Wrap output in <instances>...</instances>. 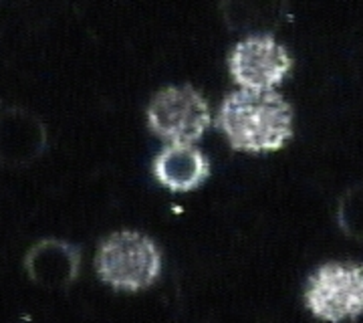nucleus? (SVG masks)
<instances>
[{"instance_id": "1", "label": "nucleus", "mask_w": 363, "mask_h": 323, "mask_svg": "<svg viewBox=\"0 0 363 323\" xmlns=\"http://www.w3.org/2000/svg\"><path fill=\"white\" fill-rule=\"evenodd\" d=\"M216 126L238 152H277L293 138V107L283 95L240 89L222 102Z\"/></svg>"}, {"instance_id": "2", "label": "nucleus", "mask_w": 363, "mask_h": 323, "mask_svg": "<svg viewBox=\"0 0 363 323\" xmlns=\"http://www.w3.org/2000/svg\"><path fill=\"white\" fill-rule=\"evenodd\" d=\"M95 267L101 281L113 289L138 293L157 281L162 271V255L150 236L121 231L101 243Z\"/></svg>"}, {"instance_id": "3", "label": "nucleus", "mask_w": 363, "mask_h": 323, "mask_svg": "<svg viewBox=\"0 0 363 323\" xmlns=\"http://www.w3.org/2000/svg\"><path fill=\"white\" fill-rule=\"evenodd\" d=\"M305 303L315 317L325 322H355L363 315V265L331 261L309 277Z\"/></svg>"}, {"instance_id": "4", "label": "nucleus", "mask_w": 363, "mask_h": 323, "mask_svg": "<svg viewBox=\"0 0 363 323\" xmlns=\"http://www.w3.org/2000/svg\"><path fill=\"white\" fill-rule=\"evenodd\" d=\"M212 117L206 99L192 87H166L147 107V126L169 143H194L210 128Z\"/></svg>"}, {"instance_id": "5", "label": "nucleus", "mask_w": 363, "mask_h": 323, "mask_svg": "<svg viewBox=\"0 0 363 323\" xmlns=\"http://www.w3.org/2000/svg\"><path fill=\"white\" fill-rule=\"evenodd\" d=\"M228 69L242 89L269 91L285 81L293 59L272 35H252L234 45Z\"/></svg>"}, {"instance_id": "6", "label": "nucleus", "mask_w": 363, "mask_h": 323, "mask_svg": "<svg viewBox=\"0 0 363 323\" xmlns=\"http://www.w3.org/2000/svg\"><path fill=\"white\" fill-rule=\"evenodd\" d=\"M154 176L172 192H192L210 176V162L192 143H169L154 160Z\"/></svg>"}, {"instance_id": "7", "label": "nucleus", "mask_w": 363, "mask_h": 323, "mask_svg": "<svg viewBox=\"0 0 363 323\" xmlns=\"http://www.w3.org/2000/svg\"><path fill=\"white\" fill-rule=\"evenodd\" d=\"M73 248L67 245H61L57 241H45L39 246H35L28 258L26 267L30 273V279L45 285L67 283L75 275V265L69 267V253Z\"/></svg>"}, {"instance_id": "8", "label": "nucleus", "mask_w": 363, "mask_h": 323, "mask_svg": "<svg viewBox=\"0 0 363 323\" xmlns=\"http://www.w3.org/2000/svg\"><path fill=\"white\" fill-rule=\"evenodd\" d=\"M337 219L343 233L363 241V184L353 186L341 198Z\"/></svg>"}]
</instances>
